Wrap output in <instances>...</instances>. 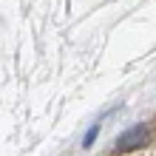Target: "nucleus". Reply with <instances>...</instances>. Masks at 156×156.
<instances>
[{"label":"nucleus","instance_id":"f257e3e1","mask_svg":"<svg viewBox=\"0 0 156 156\" xmlns=\"http://www.w3.org/2000/svg\"><path fill=\"white\" fill-rule=\"evenodd\" d=\"M145 139H148V128H145V125H133L131 131H125V133L116 139V151H133V148H142Z\"/></svg>","mask_w":156,"mask_h":156},{"label":"nucleus","instance_id":"f03ea898","mask_svg":"<svg viewBox=\"0 0 156 156\" xmlns=\"http://www.w3.org/2000/svg\"><path fill=\"white\" fill-rule=\"evenodd\" d=\"M97 131H99V125H94V128H91V131L85 133V139H82V145H85V148H88L91 142H94V136H97Z\"/></svg>","mask_w":156,"mask_h":156}]
</instances>
